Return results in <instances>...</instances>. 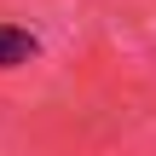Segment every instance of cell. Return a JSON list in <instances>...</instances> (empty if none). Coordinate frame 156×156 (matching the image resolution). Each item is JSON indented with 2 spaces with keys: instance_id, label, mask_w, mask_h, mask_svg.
<instances>
[{
  "instance_id": "cell-1",
  "label": "cell",
  "mask_w": 156,
  "mask_h": 156,
  "mask_svg": "<svg viewBox=\"0 0 156 156\" xmlns=\"http://www.w3.org/2000/svg\"><path fill=\"white\" fill-rule=\"evenodd\" d=\"M29 58H35V35H29V29H17V23H0V69L29 64Z\"/></svg>"
}]
</instances>
